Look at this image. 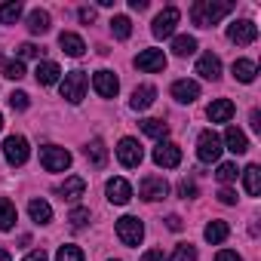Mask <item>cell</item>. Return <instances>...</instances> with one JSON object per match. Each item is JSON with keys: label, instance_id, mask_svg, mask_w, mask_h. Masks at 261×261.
I'll list each match as a JSON object with an SVG mask.
<instances>
[{"label": "cell", "instance_id": "1", "mask_svg": "<svg viewBox=\"0 0 261 261\" xmlns=\"http://www.w3.org/2000/svg\"><path fill=\"white\" fill-rule=\"evenodd\" d=\"M230 10H233V4H224V0H197V4L191 7V19H194L197 28H212Z\"/></svg>", "mask_w": 261, "mask_h": 261}, {"label": "cell", "instance_id": "2", "mask_svg": "<svg viewBox=\"0 0 261 261\" xmlns=\"http://www.w3.org/2000/svg\"><path fill=\"white\" fill-rule=\"evenodd\" d=\"M117 237L123 246H139L145 240V224L136 215H123V218H117Z\"/></svg>", "mask_w": 261, "mask_h": 261}, {"label": "cell", "instance_id": "3", "mask_svg": "<svg viewBox=\"0 0 261 261\" xmlns=\"http://www.w3.org/2000/svg\"><path fill=\"white\" fill-rule=\"evenodd\" d=\"M221 139H218V133H212V129H203L200 133V139H197V157L203 160V163H218L221 160Z\"/></svg>", "mask_w": 261, "mask_h": 261}, {"label": "cell", "instance_id": "4", "mask_svg": "<svg viewBox=\"0 0 261 261\" xmlns=\"http://www.w3.org/2000/svg\"><path fill=\"white\" fill-rule=\"evenodd\" d=\"M59 92H62L65 101L80 105V101H83V92H86V74H83V71H71V74H65Z\"/></svg>", "mask_w": 261, "mask_h": 261}, {"label": "cell", "instance_id": "5", "mask_svg": "<svg viewBox=\"0 0 261 261\" xmlns=\"http://www.w3.org/2000/svg\"><path fill=\"white\" fill-rule=\"evenodd\" d=\"M40 166L46 172H65L71 166V154L65 148H56V145H46L40 148Z\"/></svg>", "mask_w": 261, "mask_h": 261}, {"label": "cell", "instance_id": "6", "mask_svg": "<svg viewBox=\"0 0 261 261\" xmlns=\"http://www.w3.org/2000/svg\"><path fill=\"white\" fill-rule=\"evenodd\" d=\"M117 160H120L126 169H136V166H142L145 151H142V145H139L136 139H123V142L117 145Z\"/></svg>", "mask_w": 261, "mask_h": 261}, {"label": "cell", "instance_id": "7", "mask_svg": "<svg viewBox=\"0 0 261 261\" xmlns=\"http://www.w3.org/2000/svg\"><path fill=\"white\" fill-rule=\"evenodd\" d=\"M28 142H25V136H10L7 142H4V157H7V163L10 166H25V160H28Z\"/></svg>", "mask_w": 261, "mask_h": 261}, {"label": "cell", "instance_id": "8", "mask_svg": "<svg viewBox=\"0 0 261 261\" xmlns=\"http://www.w3.org/2000/svg\"><path fill=\"white\" fill-rule=\"evenodd\" d=\"M227 37H230L237 46H249V43H255V40H258V25H255V22H249V19H240V22H233V25H230Z\"/></svg>", "mask_w": 261, "mask_h": 261}, {"label": "cell", "instance_id": "9", "mask_svg": "<svg viewBox=\"0 0 261 261\" xmlns=\"http://www.w3.org/2000/svg\"><path fill=\"white\" fill-rule=\"evenodd\" d=\"M166 194H169V185H166V178H160V175H148V178H142V185H139V197L148 200V203L163 200Z\"/></svg>", "mask_w": 261, "mask_h": 261}, {"label": "cell", "instance_id": "10", "mask_svg": "<svg viewBox=\"0 0 261 261\" xmlns=\"http://www.w3.org/2000/svg\"><path fill=\"white\" fill-rule=\"evenodd\" d=\"M154 163L163 166V169H175V166L181 163V148L172 145V142H160V145L154 148Z\"/></svg>", "mask_w": 261, "mask_h": 261}, {"label": "cell", "instance_id": "11", "mask_svg": "<svg viewBox=\"0 0 261 261\" xmlns=\"http://www.w3.org/2000/svg\"><path fill=\"white\" fill-rule=\"evenodd\" d=\"M178 19H181V16H178V10H175V7H166V10L154 19V28H151V31H154V37H160V40H163V37H172V31H175Z\"/></svg>", "mask_w": 261, "mask_h": 261}, {"label": "cell", "instance_id": "12", "mask_svg": "<svg viewBox=\"0 0 261 261\" xmlns=\"http://www.w3.org/2000/svg\"><path fill=\"white\" fill-rule=\"evenodd\" d=\"M136 68H139V71H148V74L163 71V68H166V56H163V49H142V53L136 56Z\"/></svg>", "mask_w": 261, "mask_h": 261}, {"label": "cell", "instance_id": "13", "mask_svg": "<svg viewBox=\"0 0 261 261\" xmlns=\"http://www.w3.org/2000/svg\"><path fill=\"white\" fill-rule=\"evenodd\" d=\"M105 194H108V200H111L114 206H123V203L133 200V185H129L126 178H111V181L105 185Z\"/></svg>", "mask_w": 261, "mask_h": 261}, {"label": "cell", "instance_id": "14", "mask_svg": "<svg viewBox=\"0 0 261 261\" xmlns=\"http://www.w3.org/2000/svg\"><path fill=\"white\" fill-rule=\"evenodd\" d=\"M92 86H95V92L101 98H114L117 89H120V80L114 77V71H95L92 74Z\"/></svg>", "mask_w": 261, "mask_h": 261}, {"label": "cell", "instance_id": "15", "mask_svg": "<svg viewBox=\"0 0 261 261\" xmlns=\"http://www.w3.org/2000/svg\"><path fill=\"white\" fill-rule=\"evenodd\" d=\"M172 98L181 101V105H191L200 98V83L197 80H175L172 83Z\"/></svg>", "mask_w": 261, "mask_h": 261}, {"label": "cell", "instance_id": "16", "mask_svg": "<svg viewBox=\"0 0 261 261\" xmlns=\"http://www.w3.org/2000/svg\"><path fill=\"white\" fill-rule=\"evenodd\" d=\"M233 111H237V108H233L230 98H215V101L206 108V117H209L212 123H227V120L233 117Z\"/></svg>", "mask_w": 261, "mask_h": 261}, {"label": "cell", "instance_id": "17", "mask_svg": "<svg viewBox=\"0 0 261 261\" xmlns=\"http://www.w3.org/2000/svg\"><path fill=\"white\" fill-rule=\"evenodd\" d=\"M154 98H157V89L154 86H136L133 89V98H129V108H133V111H148L151 105H154Z\"/></svg>", "mask_w": 261, "mask_h": 261}, {"label": "cell", "instance_id": "18", "mask_svg": "<svg viewBox=\"0 0 261 261\" xmlns=\"http://www.w3.org/2000/svg\"><path fill=\"white\" fill-rule=\"evenodd\" d=\"M59 46H62V53H68L71 59H80V56L86 53L83 37H77V34H71V31H62V34H59Z\"/></svg>", "mask_w": 261, "mask_h": 261}, {"label": "cell", "instance_id": "19", "mask_svg": "<svg viewBox=\"0 0 261 261\" xmlns=\"http://www.w3.org/2000/svg\"><path fill=\"white\" fill-rule=\"evenodd\" d=\"M197 74H200L203 80H218V77H221V62H218V56H212V53L200 56V62H197Z\"/></svg>", "mask_w": 261, "mask_h": 261}, {"label": "cell", "instance_id": "20", "mask_svg": "<svg viewBox=\"0 0 261 261\" xmlns=\"http://www.w3.org/2000/svg\"><path fill=\"white\" fill-rule=\"evenodd\" d=\"M59 194H62V200H80V197L86 194V181H83L80 175H68V178L59 185Z\"/></svg>", "mask_w": 261, "mask_h": 261}, {"label": "cell", "instance_id": "21", "mask_svg": "<svg viewBox=\"0 0 261 261\" xmlns=\"http://www.w3.org/2000/svg\"><path fill=\"white\" fill-rule=\"evenodd\" d=\"M224 145H227V151L230 154H246L249 151V139L243 136V129H237V126H227V133H224Z\"/></svg>", "mask_w": 261, "mask_h": 261}, {"label": "cell", "instance_id": "22", "mask_svg": "<svg viewBox=\"0 0 261 261\" xmlns=\"http://www.w3.org/2000/svg\"><path fill=\"white\" fill-rule=\"evenodd\" d=\"M83 154H86V160H89L95 169H101V166L108 163V148H105V142H101V139H92V142L83 148Z\"/></svg>", "mask_w": 261, "mask_h": 261}, {"label": "cell", "instance_id": "23", "mask_svg": "<svg viewBox=\"0 0 261 261\" xmlns=\"http://www.w3.org/2000/svg\"><path fill=\"white\" fill-rule=\"evenodd\" d=\"M59 74H62V71H59V65H56V62H40V65H37V71H34V77H37V83H40V86H53V83L59 80Z\"/></svg>", "mask_w": 261, "mask_h": 261}, {"label": "cell", "instance_id": "24", "mask_svg": "<svg viewBox=\"0 0 261 261\" xmlns=\"http://www.w3.org/2000/svg\"><path fill=\"white\" fill-rule=\"evenodd\" d=\"M243 185H246V194H249V197H258V194H261V169H258L255 163L243 169Z\"/></svg>", "mask_w": 261, "mask_h": 261}, {"label": "cell", "instance_id": "25", "mask_svg": "<svg viewBox=\"0 0 261 261\" xmlns=\"http://www.w3.org/2000/svg\"><path fill=\"white\" fill-rule=\"evenodd\" d=\"M28 215H31V221H37V224H49V221H53V209H49L46 200H31V203H28Z\"/></svg>", "mask_w": 261, "mask_h": 261}, {"label": "cell", "instance_id": "26", "mask_svg": "<svg viewBox=\"0 0 261 261\" xmlns=\"http://www.w3.org/2000/svg\"><path fill=\"white\" fill-rule=\"evenodd\" d=\"M230 71H233V77H237L240 83H252V80H255V74H258L255 62H249V59H237Z\"/></svg>", "mask_w": 261, "mask_h": 261}, {"label": "cell", "instance_id": "27", "mask_svg": "<svg viewBox=\"0 0 261 261\" xmlns=\"http://www.w3.org/2000/svg\"><path fill=\"white\" fill-rule=\"evenodd\" d=\"M227 233H230V227H227V221H209L206 224V230H203V237L209 240V243H224L227 240Z\"/></svg>", "mask_w": 261, "mask_h": 261}, {"label": "cell", "instance_id": "28", "mask_svg": "<svg viewBox=\"0 0 261 261\" xmlns=\"http://www.w3.org/2000/svg\"><path fill=\"white\" fill-rule=\"evenodd\" d=\"M16 227V206L13 200L0 197V230H13Z\"/></svg>", "mask_w": 261, "mask_h": 261}, {"label": "cell", "instance_id": "29", "mask_svg": "<svg viewBox=\"0 0 261 261\" xmlns=\"http://www.w3.org/2000/svg\"><path fill=\"white\" fill-rule=\"evenodd\" d=\"M139 126H142V133H145V136H151V139H160V142L169 136V126H166L163 120H154V117H151V120H142Z\"/></svg>", "mask_w": 261, "mask_h": 261}, {"label": "cell", "instance_id": "30", "mask_svg": "<svg viewBox=\"0 0 261 261\" xmlns=\"http://www.w3.org/2000/svg\"><path fill=\"white\" fill-rule=\"evenodd\" d=\"M28 28H31V34H46L49 31V13L46 10H34L28 16Z\"/></svg>", "mask_w": 261, "mask_h": 261}, {"label": "cell", "instance_id": "31", "mask_svg": "<svg viewBox=\"0 0 261 261\" xmlns=\"http://www.w3.org/2000/svg\"><path fill=\"white\" fill-rule=\"evenodd\" d=\"M108 25H111V34L117 40H129V34H133V22H129L126 16H114Z\"/></svg>", "mask_w": 261, "mask_h": 261}, {"label": "cell", "instance_id": "32", "mask_svg": "<svg viewBox=\"0 0 261 261\" xmlns=\"http://www.w3.org/2000/svg\"><path fill=\"white\" fill-rule=\"evenodd\" d=\"M19 16H22V4H19V0H10V4L0 7V25H16Z\"/></svg>", "mask_w": 261, "mask_h": 261}, {"label": "cell", "instance_id": "33", "mask_svg": "<svg viewBox=\"0 0 261 261\" xmlns=\"http://www.w3.org/2000/svg\"><path fill=\"white\" fill-rule=\"evenodd\" d=\"M172 53H175V56H181V59H185V56H194V53H197V40H194V37H188V34H181V37H175V40H172Z\"/></svg>", "mask_w": 261, "mask_h": 261}, {"label": "cell", "instance_id": "34", "mask_svg": "<svg viewBox=\"0 0 261 261\" xmlns=\"http://www.w3.org/2000/svg\"><path fill=\"white\" fill-rule=\"evenodd\" d=\"M56 261H83V249L74 246V243H65V246H59Z\"/></svg>", "mask_w": 261, "mask_h": 261}, {"label": "cell", "instance_id": "35", "mask_svg": "<svg viewBox=\"0 0 261 261\" xmlns=\"http://www.w3.org/2000/svg\"><path fill=\"white\" fill-rule=\"evenodd\" d=\"M215 175H218V181H221V185H230V181H237V175H240V172H237V163H221Z\"/></svg>", "mask_w": 261, "mask_h": 261}, {"label": "cell", "instance_id": "36", "mask_svg": "<svg viewBox=\"0 0 261 261\" xmlns=\"http://www.w3.org/2000/svg\"><path fill=\"white\" fill-rule=\"evenodd\" d=\"M172 261H197V249H194L191 243H181V246H175Z\"/></svg>", "mask_w": 261, "mask_h": 261}, {"label": "cell", "instance_id": "37", "mask_svg": "<svg viewBox=\"0 0 261 261\" xmlns=\"http://www.w3.org/2000/svg\"><path fill=\"white\" fill-rule=\"evenodd\" d=\"M4 77H7V80H22V77H25V65H22L19 59H16V62H7V65H4Z\"/></svg>", "mask_w": 261, "mask_h": 261}, {"label": "cell", "instance_id": "38", "mask_svg": "<svg viewBox=\"0 0 261 261\" xmlns=\"http://www.w3.org/2000/svg\"><path fill=\"white\" fill-rule=\"evenodd\" d=\"M31 101H28V92H10V108L13 111H25Z\"/></svg>", "mask_w": 261, "mask_h": 261}, {"label": "cell", "instance_id": "39", "mask_svg": "<svg viewBox=\"0 0 261 261\" xmlns=\"http://www.w3.org/2000/svg\"><path fill=\"white\" fill-rule=\"evenodd\" d=\"M68 221H71L74 227H83V224L89 221V209H83V206H77V209H74V212L68 215Z\"/></svg>", "mask_w": 261, "mask_h": 261}, {"label": "cell", "instance_id": "40", "mask_svg": "<svg viewBox=\"0 0 261 261\" xmlns=\"http://www.w3.org/2000/svg\"><path fill=\"white\" fill-rule=\"evenodd\" d=\"M19 56H22V59H40V56H43V49H40V46H34V43H22V46H19Z\"/></svg>", "mask_w": 261, "mask_h": 261}, {"label": "cell", "instance_id": "41", "mask_svg": "<svg viewBox=\"0 0 261 261\" xmlns=\"http://www.w3.org/2000/svg\"><path fill=\"white\" fill-rule=\"evenodd\" d=\"M178 194H181V197H185V200H191V197H197V185H194V181H188V178H185V181H181V185H178Z\"/></svg>", "mask_w": 261, "mask_h": 261}, {"label": "cell", "instance_id": "42", "mask_svg": "<svg viewBox=\"0 0 261 261\" xmlns=\"http://www.w3.org/2000/svg\"><path fill=\"white\" fill-rule=\"evenodd\" d=\"M218 200H221L224 206H233V203H237V194H233L230 188H221V191H218Z\"/></svg>", "mask_w": 261, "mask_h": 261}, {"label": "cell", "instance_id": "43", "mask_svg": "<svg viewBox=\"0 0 261 261\" xmlns=\"http://www.w3.org/2000/svg\"><path fill=\"white\" fill-rule=\"evenodd\" d=\"M142 261H169V258L163 255V249H148V252L142 255Z\"/></svg>", "mask_w": 261, "mask_h": 261}, {"label": "cell", "instance_id": "44", "mask_svg": "<svg viewBox=\"0 0 261 261\" xmlns=\"http://www.w3.org/2000/svg\"><path fill=\"white\" fill-rule=\"evenodd\" d=\"M77 16H80V22H86V25H92V22H95V10H89V7H83Z\"/></svg>", "mask_w": 261, "mask_h": 261}, {"label": "cell", "instance_id": "45", "mask_svg": "<svg viewBox=\"0 0 261 261\" xmlns=\"http://www.w3.org/2000/svg\"><path fill=\"white\" fill-rule=\"evenodd\" d=\"M215 261H243V258H240L237 252H227V249H224V252H218V255H215Z\"/></svg>", "mask_w": 261, "mask_h": 261}, {"label": "cell", "instance_id": "46", "mask_svg": "<svg viewBox=\"0 0 261 261\" xmlns=\"http://www.w3.org/2000/svg\"><path fill=\"white\" fill-rule=\"evenodd\" d=\"M25 261H46V252H43V249H34V252L25 255Z\"/></svg>", "mask_w": 261, "mask_h": 261}, {"label": "cell", "instance_id": "47", "mask_svg": "<svg viewBox=\"0 0 261 261\" xmlns=\"http://www.w3.org/2000/svg\"><path fill=\"white\" fill-rule=\"evenodd\" d=\"M166 227H169V230H181V218H178V215H169V218H166Z\"/></svg>", "mask_w": 261, "mask_h": 261}, {"label": "cell", "instance_id": "48", "mask_svg": "<svg viewBox=\"0 0 261 261\" xmlns=\"http://www.w3.org/2000/svg\"><path fill=\"white\" fill-rule=\"evenodd\" d=\"M129 7H133V10H139V13H142V10H148V0H129Z\"/></svg>", "mask_w": 261, "mask_h": 261}, {"label": "cell", "instance_id": "49", "mask_svg": "<svg viewBox=\"0 0 261 261\" xmlns=\"http://www.w3.org/2000/svg\"><path fill=\"white\" fill-rule=\"evenodd\" d=\"M252 126L261 129V114H258V111H252Z\"/></svg>", "mask_w": 261, "mask_h": 261}, {"label": "cell", "instance_id": "50", "mask_svg": "<svg viewBox=\"0 0 261 261\" xmlns=\"http://www.w3.org/2000/svg\"><path fill=\"white\" fill-rule=\"evenodd\" d=\"M0 261H10V252L7 249H0Z\"/></svg>", "mask_w": 261, "mask_h": 261}, {"label": "cell", "instance_id": "51", "mask_svg": "<svg viewBox=\"0 0 261 261\" xmlns=\"http://www.w3.org/2000/svg\"><path fill=\"white\" fill-rule=\"evenodd\" d=\"M0 129H4V114H0Z\"/></svg>", "mask_w": 261, "mask_h": 261}]
</instances>
